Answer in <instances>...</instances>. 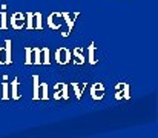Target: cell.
Here are the masks:
<instances>
[{"label":"cell","mask_w":158,"mask_h":138,"mask_svg":"<svg viewBox=\"0 0 158 138\" xmlns=\"http://www.w3.org/2000/svg\"><path fill=\"white\" fill-rule=\"evenodd\" d=\"M55 61L58 63V65H68L71 60H72V54H71V51L68 49V48H64V46H61V48H58L57 51H55Z\"/></svg>","instance_id":"1"},{"label":"cell","mask_w":158,"mask_h":138,"mask_svg":"<svg viewBox=\"0 0 158 138\" xmlns=\"http://www.w3.org/2000/svg\"><path fill=\"white\" fill-rule=\"evenodd\" d=\"M54 94L52 97L55 100H60V98H63V100H68L69 98V85L68 83H57L55 86H54Z\"/></svg>","instance_id":"2"},{"label":"cell","mask_w":158,"mask_h":138,"mask_svg":"<svg viewBox=\"0 0 158 138\" xmlns=\"http://www.w3.org/2000/svg\"><path fill=\"white\" fill-rule=\"evenodd\" d=\"M129 89H131V85L129 83H118L115 86V100H121V98L129 100L131 98Z\"/></svg>","instance_id":"3"},{"label":"cell","mask_w":158,"mask_h":138,"mask_svg":"<svg viewBox=\"0 0 158 138\" xmlns=\"http://www.w3.org/2000/svg\"><path fill=\"white\" fill-rule=\"evenodd\" d=\"M61 25H63V17H61V12H57V11H54L49 14V17H48V26L51 28V29H61Z\"/></svg>","instance_id":"4"},{"label":"cell","mask_w":158,"mask_h":138,"mask_svg":"<svg viewBox=\"0 0 158 138\" xmlns=\"http://www.w3.org/2000/svg\"><path fill=\"white\" fill-rule=\"evenodd\" d=\"M25 14L17 11L11 15V28L12 29H23L25 28Z\"/></svg>","instance_id":"5"},{"label":"cell","mask_w":158,"mask_h":138,"mask_svg":"<svg viewBox=\"0 0 158 138\" xmlns=\"http://www.w3.org/2000/svg\"><path fill=\"white\" fill-rule=\"evenodd\" d=\"M61 17H63V22L68 25V29H66L61 36H63V37H68V36L71 34L72 28H74V19H75V17H78V12H74V17H71V14H69V12H61Z\"/></svg>","instance_id":"6"},{"label":"cell","mask_w":158,"mask_h":138,"mask_svg":"<svg viewBox=\"0 0 158 138\" xmlns=\"http://www.w3.org/2000/svg\"><path fill=\"white\" fill-rule=\"evenodd\" d=\"M91 97H92V100H103V97H105L103 83H94L91 86Z\"/></svg>","instance_id":"7"},{"label":"cell","mask_w":158,"mask_h":138,"mask_svg":"<svg viewBox=\"0 0 158 138\" xmlns=\"http://www.w3.org/2000/svg\"><path fill=\"white\" fill-rule=\"evenodd\" d=\"M35 49H37V46H34V48L26 46V48H25V54H26V57H25V65H34V63H35Z\"/></svg>","instance_id":"8"},{"label":"cell","mask_w":158,"mask_h":138,"mask_svg":"<svg viewBox=\"0 0 158 138\" xmlns=\"http://www.w3.org/2000/svg\"><path fill=\"white\" fill-rule=\"evenodd\" d=\"M71 54L75 57V58H74V63H75V65H85V54H83V48H74Z\"/></svg>","instance_id":"9"},{"label":"cell","mask_w":158,"mask_h":138,"mask_svg":"<svg viewBox=\"0 0 158 138\" xmlns=\"http://www.w3.org/2000/svg\"><path fill=\"white\" fill-rule=\"evenodd\" d=\"M71 86H72V91H74V95H75V98L77 100H80L81 98V95H83V92L86 89V83H71Z\"/></svg>","instance_id":"10"},{"label":"cell","mask_w":158,"mask_h":138,"mask_svg":"<svg viewBox=\"0 0 158 138\" xmlns=\"http://www.w3.org/2000/svg\"><path fill=\"white\" fill-rule=\"evenodd\" d=\"M88 61H89V65H92V66H95L97 61H98V58L95 57V45H94V43H91V45L88 46Z\"/></svg>","instance_id":"11"},{"label":"cell","mask_w":158,"mask_h":138,"mask_svg":"<svg viewBox=\"0 0 158 138\" xmlns=\"http://www.w3.org/2000/svg\"><path fill=\"white\" fill-rule=\"evenodd\" d=\"M32 82H34V92H32V100H40V78L39 75H32Z\"/></svg>","instance_id":"12"},{"label":"cell","mask_w":158,"mask_h":138,"mask_svg":"<svg viewBox=\"0 0 158 138\" xmlns=\"http://www.w3.org/2000/svg\"><path fill=\"white\" fill-rule=\"evenodd\" d=\"M9 86H11V97H12V100H19L20 98V94H19V78L15 77L9 83Z\"/></svg>","instance_id":"13"},{"label":"cell","mask_w":158,"mask_h":138,"mask_svg":"<svg viewBox=\"0 0 158 138\" xmlns=\"http://www.w3.org/2000/svg\"><path fill=\"white\" fill-rule=\"evenodd\" d=\"M11 40H5V54H6V60H5V65H11L12 63V58H11Z\"/></svg>","instance_id":"14"},{"label":"cell","mask_w":158,"mask_h":138,"mask_svg":"<svg viewBox=\"0 0 158 138\" xmlns=\"http://www.w3.org/2000/svg\"><path fill=\"white\" fill-rule=\"evenodd\" d=\"M42 65H51V60H49V48H42Z\"/></svg>","instance_id":"15"},{"label":"cell","mask_w":158,"mask_h":138,"mask_svg":"<svg viewBox=\"0 0 158 138\" xmlns=\"http://www.w3.org/2000/svg\"><path fill=\"white\" fill-rule=\"evenodd\" d=\"M32 15H34V28H35V29H43L42 12H32Z\"/></svg>","instance_id":"16"},{"label":"cell","mask_w":158,"mask_h":138,"mask_svg":"<svg viewBox=\"0 0 158 138\" xmlns=\"http://www.w3.org/2000/svg\"><path fill=\"white\" fill-rule=\"evenodd\" d=\"M25 28L26 29H34V15H32V12H28V14H25Z\"/></svg>","instance_id":"17"},{"label":"cell","mask_w":158,"mask_h":138,"mask_svg":"<svg viewBox=\"0 0 158 138\" xmlns=\"http://www.w3.org/2000/svg\"><path fill=\"white\" fill-rule=\"evenodd\" d=\"M2 100H9V83L6 80L2 83Z\"/></svg>","instance_id":"18"},{"label":"cell","mask_w":158,"mask_h":138,"mask_svg":"<svg viewBox=\"0 0 158 138\" xmlns=\"http://www.w3.org/2000/svg\"><path fill=\"white\" fill-rule=\"evenodd\" d=\"M48 83H40V100H48Z\"/></svg>","instance_id":"19"},{"label":"cell","mask_w":158,"mask_h":138,"mask_svg":"<svg viewBox=\"0 0 158 138\" xmlns=\"http://www.w3.org/2000/svg\"><path fill=\"white\" fill-rule=\"evenodd\" d=\"M0 29H6L8 28V20H6V11H2L0 12Z\"/></svg>","instance_id":"20"},{"label":"cell","mask_w":158,"mask_h":138,"mask_svg":"<svg viewBox=\"0 0 158 138\" xmlns=\"http://www.w3.org/2000/svg\"><path fill=\"white\" fill-rule=\"evenodd\" d=\"M40 54H42V48H37V49H35V63H34V65H42V57H40Z\"/></svg>","instance_id":"21"},{"label":"cell","mask_w":158,"mask_h":138,"mask_svg":"<svg viewBox=\"0 0 158 138\" xmlns=\"http://www.w3.org/2000/svg\"><path fill=\"white\" fill-rule=\"evenodd\" d=\"M6 54H5V46H0V65H5Z\"/></svg>","instance_id":"22"}]
</instances>
